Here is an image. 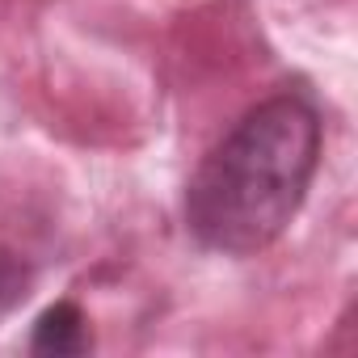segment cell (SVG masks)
I'll return each instance as SVG.
<instances>
[{
  "label": "cell",
  "mask_w": 358,
  "mask_h": 358,
  "mask_svg": "<svg viewBox=\"0 0 358 358\" xmlns=\"http://www.w3.org/2000/svg\"><path fill=\"white\" fill-rule=\"evenodd\" d=\"M320 152L324 118L312 93L282 89L257 101L190 173L182 199L190 241L236 262L274 249L308 203Z\"/></svg>",
  "instance_id": "1"
},
{
  "label": "cell",
  "mask_w": 358,
  "mask_h": 358,
  "mask_svg": "<svg viewBox=\"0 0 358 358\" xmlns=\"http://www.w3.org/2000/svg\"><path fill=\"white\" fill-rule=\"evenodd\" d=\"M34 291V266L9 249V245H0V324H5Z\"/></svg>",
  "instance_id": "3"
},
{
  "label": "cell",
  "mask_w": 358,
  "mask_h": 358,
  "mask_svg": "<svg viewBox=\"0 0 358 358\" xmlns=\"http://www.w3.org/2000/svg\"><path fill=\"white\" fill-rule=\"evenodd\" d=\"M30 354L43 358H76L93 350V320L76 299H55L51 308L38 312L34 329H30Z\"/></svg>",
  "instance_id": "2"
}]
</instances>
